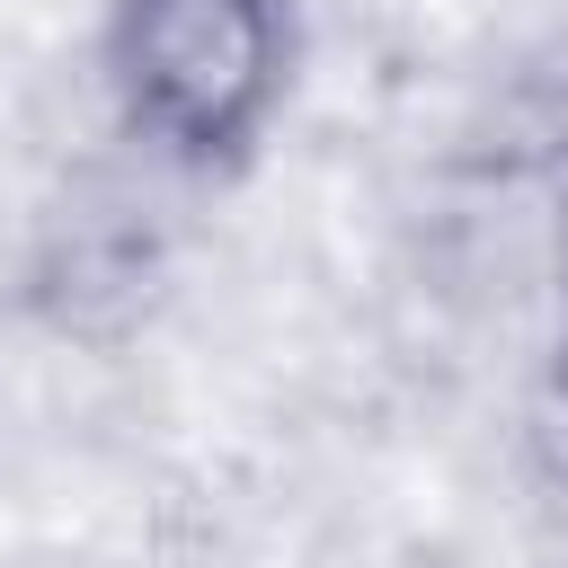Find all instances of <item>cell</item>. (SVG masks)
Listing matches in <instances>:
<instances>
[{
  "label": "cell",
  "instance_id": "cell-1",
  "mask_svg": "<svg viewBox=\"0 0 568 568\" xmlns=\"http://www.w3.org/2000/svg\"><path fill=\"white\" fill-rule=\"evenodd\" d=\"M106 89L160 160L231 169L293 89V0H106Z\"/></svg>",
  "mask_w": 568,
  "mask_h": 568
},
{
  "label": "cell",
  "instance_id": "cell-2",
  "mask_svg": "<svg viewBox=\"0 0 568 568\" xmlns=\"http://www.w3.org/2000/svg\"><path fill=\"white\" fill-rule=\"evenodd\" d=\"M550 399L568 417V293H559V328H550Z\"/></svg>",
  "mask_w": 568,
  "mask_h": 568
}]
</instances>
